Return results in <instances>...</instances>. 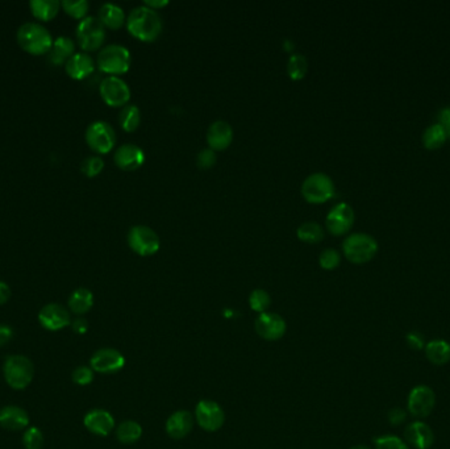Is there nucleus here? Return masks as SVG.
Segmentation results:
<instances>
[{
    "mask_svg": "<svg viewBox=\"0 0 450 449\" xmlns=\"http://www.w3.org/2000/svg\"><path fill=\"white\" fill-rule=\"evenodd\" d=\"M29 9L35 18L40 21H50L58 15L61 9V1L58 0H32Z\"/></svg>",
    "mask_w": 450,
    "mask_h": 449,
    "instance_id": "bb28decb",
    "label": "nucleus"
},
{
    "mask_svg": "<svg viewBox=\"0 0 450 449\" xmlns=\"http://www.w3.org/2000/svg\"><path fill=\"white\" fill-rule=\"evenodd\" d=\"M436 406V394L427 385L415 386L407 398V409L416 419H425L432 413Z\"/></svg>",
    "mask_w": 450,
    "mask_h": 449,
    "instance_id": "9b49d317",
    "label": "nucleus"
},
{
    "mask_svg": "<svg viewBox=\"0 0 450 449\" xmlns=\"http://www.w3.org/2000/svg\"><path fill=\"white\" fill-rule=\"evenodd\" d=\"M83 423L91 433L98 436H109L115 428V419L112 413L101 409H95L86 413Z\"/></svg>",
    "mask_w": 450,
    "mask_h": 449,
    "instance_id": "aec40b11",
    "label": "nucleus"
},
{
    "mask_svg": "<svg viewBox=\"0 0 450 449\" xmlns=\"http://www.w3.org/2000/svg\"><path fill=\"white\" fill-rule=\"evenodd\" d=\"M104 169V161L99 156H91L84 158L81 163V171L89 178H94L99 175Z\"/></svg>",
    "mask_w": 450,
    "mask_h": 449,
    "instance_id": "c9c22d12",
    "label": "nucleus"
},
{
    "mask_svg": "<svg viewBox=\"0 0 450 449\" xmlns=\"http://www.w3.org/2000/svg\"><path fill=\"white\" fill-rule=\"evenodd\" d=\"M65 70L66 74L75 80L82 81L90 77L95 70V63L89 53H75L72 58L65 63Z\"/></svg>",
    "mask_w": 450,
    "mask_h": 449,
    "instance_id": "4be33fe9",
    "label": "nucleus"
},
{
    "mask_svg": "<svg viewBox=\"0 0 450 449\" xmlns=\"http://www.w3.org/2000/svg\"><path fill=\"white\" fill-rule=\"evenodd\" d=\"M120 126L126 132H135L141 123V111L136 104H126L121 108L119 115Z\"/></svg>",
    "mask_w": 450,
    "mask_h": 449,
    "instance_id": "c85d7f7f",
    "label": "nucleus"
},
{
    "mask_svg": "<svg viewBox=\"0 0 450 449\" xmlns=\"http://www.w3.org/2000/svg\"><path fill=\"white\" fill-rule=\"evenodd\" d=\"M99 18L101 24L109 29H119L126 23L124 9L115 3H104L99 9Z\"/></svg>",
    "mask_w": 450,
    "mask_h": 449,
    "instance_id": "a878e982",
    "label": "nucleus"
},
{
    "mask_svg": "<svg viewBox=\"0 0 450 449\" xmlns=\"http://www.w3.org/2000/svg\"><path fill=\"white\" fill-rule=\"evenodd\" d=\"M143 436V428L135 421H126L116 428L117 440L123 444H133Z\"/></svg>",
    "mask_w": 450,
    "mask_h": 449,
    "instance_id": "7c9ffc66",
    "label": "nucleus"
},
{
    "mask_svg": "<svg viewBox=\"0 0 450 449\" xmlns=\"http://www.w3.org/2000/svg\"><path fill=\"white\" fill-rule=\"evenodd\" d=\"M0 426L9 431H20L29 426V416L21 407L6 406L0 410Z\"/></svg>",
    "mask_w": 450,
    "mask_h": 449,
    "instance_id": "5701e85b",
    "label": "nucleus"
},
{
    "mask_svg": "<svg viewBox=\"0 0 450 449\" xmlns=\"http://www.w3.org/2000/svg\"><path fill=\"white\" fill-rule=\"evenodd\" d=\"M375 449H410L408 444L396 435H383L374 439Z\"/></svg>",
    "mask_w": 450,
    "mask_h": 449,
    "instance_id": "e433bc0d",
    "label": "nucleus"
},
{
    "mask_svg": "<svg viewBox=\"0 0 450 449\" xmlns=\"http://www.w3.org/2000/svg\"><path fill=\"white\" fill-rule=\"evenodd\" d=\"M77 40L84 52H95L106 40V27L97 16H86L77 27Z\"/></svg>",
    "mask_w": 450,
    "mask_h": 449,
    "instance_id": "6e6552de",
    "label": "nucleus"
},
{
    "mask_svg": "<svg viewBox=\"0 0 450 449\" xmlns=\"http://www.w3.org/2000/svg\"><path fill=\"white\" fill-rule=\"evenodd\" d=\"M16 38L20 48L32 55L48 54L55 44V40L49 31L38 23L23 24L18 28Z\"/></svg>",
    "mask_w": 450,
    "mask_h": 449,
    "instance_id": "f03ea898",
    "label": "nucleus"
},
{
    "mask_svg": "<svg viewBox=\"0 0 450 449\" xmlns=\"http://www.w3.org/2000/svg\"><path fill=\"white\" fill-rule=\"evenodd\" d=\"M13 337V331L12 328L6 325V324H0V347L9 344Z\"/></svg>",
    "mask_w": 450,
    "mask_h": 449,
    "instance_id": "c03bdc74",
    "label": "nucleus"
},
{
    "mask_svg": "<svg viewBox=\"0 0 450 449\" xmlns=\"http://www.w3.org/2000/svg\"><path fill=\"white\" fill-rule=\"evenodd\" d=\"M131 63L132 57L129 49L120 44H109L104 46L98 54L97 60L100 72L114 77L126 74L131 67Z\"/></svg>",
    "mask_w": 450,
    "mask_h": 449,
    "instance_id": "20e7f679",
    "label": "nucleus"
},
{
    "mask_svg": "<svg viewBox=\"0 0 450 449\" xmlns=\"http://www.w3.org/2000/svg\"><path fill=\"white\" fill-rule=\"evenodd\" d=\"M11 298V288L3 281H0V305H6Z\"/></svg>",
    "mask_w": 450,
    "mask_h": 449,
    "instance_id": "de8ad7c7",
    "label": "nucleus"
},
{
    "mask_svg": "<svg viewBox=\"0 0 450 449\" xmlns=\"http://www.w3.org/2000/svg\"><path fill=\"white\" fill-rule=\"evenodd\" d=\"M354 217L356 216L351 205L345 202L337 203L331 208V211L325 217L326 229L334 236L345 234L351 231V227L354 224Z\"/></svg>",
    "mask_w": 450,
    "mask_h": 449,
    "instance_id": "ddd939ff",
    "label": "nucleus"
},
{
    "mask_svg": "<svg viewBox=\"0 0 450 449\" xmlns=\"http://www.w3.org/2000/svg\"><path fill=\"white\" fill-rule=\"evenodd\" d=\"M38 322L48 331H60L72 324V318L63 305L49 303L40 310Z\"/></svg>",
    "mask_w": 450,
    "mask_h": 449,
    "instance_id": "dca6fc26",
    "label": "nucleus"
},
{
    "mask_svg": "<svg viewBox=\"0 0 450 449\" xmlns=\"http://www.w3.org/2000/svg\"><path fill=\"white\" fill-rule=\"evenodd\" d=\"M271 298L268 291L262 290V288H256L253 290L249 296V305L253 311L263 314L266 313V310L270 307Z\"/></svg>",
    "mask_w": 450,
    "mask_h": 449,
    "instance_id": "f704fd0d",
    "label": "nucleus"
},
{
    "mask_svg": "<svg viewBox=\"0 0 450 449\" xmlns=\"http://www.w3.org/2000/svg\"><path fill=\"white\" fill-rule=\"evenodd\" d=\"M427 359L437 367L446 365L450 361V344L442 339H434L425 344Z\"/></svg>",
    "mask_w": 450,
    "mask_h": 449,
    "instance_id": "393cba45",
    "label": "nucleus"
},
{
    "mask_svg": "<svg viewBox=\"0 0 450 449\" xmlns=\"http://www.w3.org/2000/svg\"><path fill=\"white\" fill-rule=\"evenodd\" d=\"M72 381L79 386H87L94 381V370L89 367H78L72 372Z\"/></svg>",
    "mask_w": 450,
    "mask_h": 449,
    "instance_id": "ea45409f",
    "label": "nucleus"
},
{
    "mask_svg": "<svg viewBox=\"0 0 450 449\" xmlns=\"http://www.w3.org/2000/svg\"><path fill=\"white\" fill-rule=\"evenodd\" d=\"M114 161L121 171H137L145 162V153L138 145H121L115 152Z\"/></svg>",
    "mask_w": 450,
    "mask_h": 449,
    "instance_id": "a211bd4d",
    "label": "nucleus"
},
{
    "mask_svg": "<svg viewBox=\"0 0 450 449\" xmlns=\"http://www.w3.org/2000/svg\"><path fill=\"white\" fill-rule=\"evenodd\" d=\"M351 449H371V448H369L368 445H362V444H361V445H354V447H351Z\"/></svg>",
    "mask_w": 450,
    "mask_h": 449,
    "instance_id": "8fccbe9b",
    "label": "nucleus"
},
{
    "mask_svg": "<svg viewBox=\"0 0 450 449\" xmlns=\"http://www.w3.org/2000/svg\"><path fill=\"white\" fill-rule=\"evenodd\" d=\"M126 242L129 248L141 257L153 256L161 248L160 236L148 225L132 227L126 234Z\"/></svg>",
    "mask_w": 450,
    "mask_h": 449,
    "instance_id": "0eeeda50",
    "label": "nucleus"
},
{
    "mask_svg": "<svg viewBox=\"0 0 450 449\" xmlns=\"http://www.w3.org/2000/svg\"><path fill=\"white\" fill-rule=\"evenodd\" d=\"M168 4H169L168 0H146L144 3V6L149 7V9H155V11L163 9Z\"/></svg>",
    "mask_w": 450,
    "mask_h": 449,
    "instance_id": "09e8293b",
    "label": "nucleus"
},
{
    "mask_svg": "<svg viewBox=\"0 0 450 449\" xmlns=\"http://www.w3.org/2000/svg\"><path fill=\"white\" fill-rule=\"evenodd\" d=\"M75 54V44L70 37L60 36L55 40L52 50L49 52V60L55 66L67 63Z\"/></svg>",
    "mask_w": 450,
    "mask_h": 449,
    "instance_id": "b1692460",
    "label": "nucleus"
},
{
    "mask_svg": "<svg viewBox=\"0 0 450 449\" xmlns=\"http://www.w3.org/2000/svg\"><path fill=\"white\" fill-rule=\"evenodd\" d=\"M72 327L74 332L78 333V335H84L89 331V323L83 318H78V319L72 320Z\"/></svg>",
    "mask_w": 450,
    "mask_h": 449,
    "instance_id": "a18cd8bd",
    "label": "nucleus"
},
{
    "mask_svg": "<svg viewBox=\"0 0 450 449\" xmlns=\"http://www.w3.org/2000/svg\"><path fill=\"white\" fill-rule=\"evenodd\" d=\"M61 9L72 18H77V20H83L86 18L89 9H90V4L87 0H63L61 1Z\"/></svg>",
    "mask_w": 450,
    "mask_h": 449,
    "instance_id": "72a5a7b5",
    "label": "nucleus"
},
{
    "mask_svg": "<svg viewBox=\"0 0 450 449\" xmlns=\"http://www.w3.org/2000/svg\"><path fill=\"white\" fill-rule=\"evenodd\" d=\"M405 418H407V413L400 407H395V409L390 410V413H388V422L391 423L393 426L402 424L405 422Z\"/></svg>",
    "mask_w": 450,
    "mask_h": 449,
    "instance_id": "37998d69",
    "label": "nucleus"
},
{
    "mask_svg": "<svg viewBox=\"0 0 450 449\" xmlns=\"http://www.w3.org/2000/svg\"><path fill=\"white\" fill-rule=\"evenodd\" d=\"M94 305V294L89 288H79L72 291L69 298V308L72 314H87Z\"/></svg>",
    "mask_w": 450,
    "mask_h": 449,
    "instance_id": "cd10ccee",
    "label": "nucleus"
},
{
    "mask_svg": "<svg viewBox=\"0 0 450 449\" xmlns=\"http://www.w3.org/2000/svg\"><path fill=\"white\" fill-rule=\"evenodd\" d=\"M3 373L4 379L9 386L15 390H23L28 385H31L35 374V368L32 361L28 357L15 355L9 356V359H6Z\"/></svg>",
    "mask_w": 450,
    "mask_h": 449,
    "instance_id": "39448f33",
    "label": "nucleus"
},
{
    "mask_svg": "<svg viewBox=\"0 0 450 449\" xmlns=\"http://www.w3.org/2000/svg\"><path fill=\"white\" fill-rule=\"evenodd\" d=\"M197 163H198L199 168L203 169V171L204 169H211L216 163V152L212 151L211 148H203L198 153Z\"/></svg>",
    "mask_w": 450,
    "mask_h": 449,
    "instance_id": "a19ab883",
    "label": "nucleus"
},
{
    "mask_svg": "<svg viewBox=\"0 0 450 449\" xmlns=\"http://www.w3.org/2000/svg\"><path fill=\"white\" fill-rule=\"evenodd\" d=\"M195 421L204 431H219L225 422L224 410L215 401L203 399L195 407Z\"/></svg>",
    "mask_w": 450,
    "mask_h": 449,
    "instance_id": "f8f14e48",
    "label": "nucleus"
},
{
    "mask_svg": "<svg viewBox=\"0 0 450 449\" xmlns=\"http://www.w3.org/2000/svg\"><path fill=\"white\" fill-rule=\"evenodd\" d=\"M405 441L415 449H429L434 443V432L427 423L415 421L405 427Z\"/></svg>",
    "mask_w": 450,
    "mask_h": 449,
    "instance_id": "f3484780",
    "label": "nucleus"
},
{
    "mask_svg": "<svg viewBox=\"0 0 450 449\" xmlns=\"http://www.w3.org/2000/svg\"><path fill=\"white\" fill-rule=\"evenodd\" d=\"M342 251L346 257V260L353 264H366L378 251V243L377 240L368 234H351L344 240L342 243Z\"/></svg>",
    "mask_w": 450,
    "mask_h": 449,
    "instance_id": "7ed1b4c3",
    "label": "nucleus"
},
{
    "mask_svg": "<svg viewBox=\"0 0 450 449\" xmlns=\"http://www.w3.org/2000/svg\"><path fill=\"white\" fill-rule=\"evenodd\" d=\"M299 240L308 244L320 243L324 239L323 227L316 222H304L297 229Z\"/></svg>",
    "mask_w": 450,
    "mask_h": 449,
    "instance_id": "c756f323",
    "label": "nucleus"
},
{
    "mask_svg": "<svg viewBox=\"0 0 450 449\" xmlns=\"http://www.w3.org/2000/svg\"><path fill=\"white\" fill-rule=\"evenodd\" d=\"M334 183L332 178L325 173L309 174L302 183V195L308 203L322 205L334 198Z\"/></svg>",
    "mask_w": 450,
    "mask_h": 449,
    "instance_id": "423d86ee",
    "label": "nucleus"
},
{
    "mask_svg": "<svg viewBox=\"0 0 450 449\" xmlns=\"http://www.w3.org/2000/svg\"><path fill=\"white\" fill-rule=\"evenodd\" d=\"M256 332L261 336L263 340L277 342L282 339L286 333V322L280 315L275 313H263L258 315L254 323Z\"/></svg>",
    "mask_w": 450,
    "mask_h": 449,
    "instance_id": "4468645a",
    "label": "nucleus"
},
{
    "mask_svg": "<svg viewBox=\"0 0 450 449\" xmlns=\"http://www.w3.org/2000/svg\"><path fill=\"white\" fill-rule=\"evenodd\" d=\"M448 135L440 123L428 126L423 135V144L427 149H439L445 144Z\"/></svg>",
    "mask_w": 450,
    "mask_h": 449,
    "instance_id": "2f4dec72",
    "label": "nucleus"
},
{
    "mask_svg": "<svg viewBox=\"0 0 450 449\" xmlns=\"http://www.w3.org/2000/svg\"><path fill=\"white\" fill-rule=\"evenodd\" d=\"M341 262V256L339 251H336L334 248H326L322 251L320 257H319V264L324 270H334L340 265Z\"/></svg>",
    "mask_w": 450,
    "mask_h": 449,
    "instance_id": "4c0bfd02",
    "label": "nucleus"
},
{
    "mask_svg": "<svg viewBox=\"0 0 450 449\" xmlns=\"http://www.w3.org/2000/svg\"><path fill=\"white\" fill-rule=\"evenodd\" d=\"M194 427V418L192 413L186 410H180L171 413L169 419L166 421V433L171 439L180 440L189 435Z\"/></svg>",
    "mask_w": 450,
    "mask_h": 449,
    "instance_id": "412c9836",
    "label": "nucleus"
},
{
    "mask_svg": "<svg viewBox=\"0 0 450 449\" xmlns=\"http://www.w3.org/2000/svg\"><path fill=\"white\" fill-rule=\"evenodd\" d=\"M308 72V61L306 55L300 53H294L290 55L287 61L288 77L294 81H300L306 77Z\"/></svg>",
    "mask_w": 450,
    "mask_h": 449,
    "instance_id": "473e14b6",
    "label": "nucleus"
},
{
    "mask_svg": "<svg viewBox=\"0 0 450 449\" xmlns=\"http://www.w3.org/2000/svg\"><path fill=\"white\" fill-rule=\"evenodd\" d=\"M405 342L407 345L414 350H422L425 348V340H424L423 335L419 332H410L405 336Z\"/></svg>",
    "mask_w": 450,
    "mask_h": 449,
    "instance_id": "79ce46f5",
    "label": "nucleus"
},
{
    "mask_svg": "<svg viewBox=\"0 0 450 449\" xmlns=\"http://www.w3.org/2000/svg\"><path fill=\"white\" fill-rule=\"evenodd\" d=\"M86 143L94 152L107 154L115 148L116 132L107 121H94L86 129Z\"/></svg>",
    "mask_w": 450,
    "mask_h": 449,
    "instance_id": "1a4fd4ad",
    "label": "nucleus"
},
{
    "mask_svg": "<svg viewBox=\"0 0 450 449\" xmlns=\"http://www.w3.org/2000/svg\"><path fill=\"white\" fill-rule=\"evenodd\" d=\"M99 92L101 99L109 107H124L131 99V89L120 77H106L100 82Z\"/></svg>",
    "mask_w": 450,
    "mask_h": 449,
    "instance_id": "9d476101",
    "label": "nucleus"
},
{
    "mask_svg": "<svg viewBox=\"0 0 450 449\" xmlns=\"http://www.w3.org/2000/svg\"><path fill=\"white\" fill-rule=\"evenodd\" d=\"M126 23L128 32L145 43L157 40L163 32V18L158 11L146 6H138L132 9Z\"/></svg>",
    "mask_w": 450,
    "mask_h": 449,
    "instance_id": "f257e3e1",
    "label": "nucleus"
},
{
    "mask_svg": "<svg viewBox=\"0 0 450 449\" xmlns=\"http://www.w3.org/2000/svg\"><path fill=\"white\" fill-rule=\"evenodd\" d=\"M440 124L445 129L448 137L450 136V107L442 108L440 112Z\"/></svg>",
    "mask_w": 450,
    "mask_h": 449,
    "instance_id": "49530a36",
    "label": "nucleus"
},
{
    "mask_svg": "<svg viewBox=\"0 0 450 449\" xmlns=\"http://www.w3.org/2000/svg\"><path fill=\"white\" fill-rule=\"evenodd\" d=\"M91 369L101 374H114L126 367L124 356L114 348L97 350L90 359Z\"/></svg>",
    "mask_w": 450,
    "mask_h": 449,
    "instance_id": "2eb2a0df",
    "label": "nucleus"
},
{
    "mask_svg": "<svg viewBox=\"0 0 450 449\" xmlns=\"http://www.w3.org/2000/svg\"><path fill=\"white\" fill-rule=\"evenodd\" d=\"M23 443L27 449L43 448V444H44L43 432L40 431L37 427H29L23 436Z\"/></svg>",
    "mask_w": 450,
    "mask_h": 449,
    "instance_id": "58836bf2",
    "label": "nucleus"
},
{
    "mask_svg": "<svg viewBox=\"0 0 450 449\" xmlns=\"http://www.w3.org/2000/svg\"><path fill=\"white\" fill-rule=\"evenodd\" d=\"M234 141V128L225 120H216L208 126L207 143L208 146L219 152L225 151Z\"/></svg>",
    "mask_w": 450,
    "mask_h": 449,
    "instance_id": "6ab92c4d",
    "label": "nucleus"
}]
</instances>
